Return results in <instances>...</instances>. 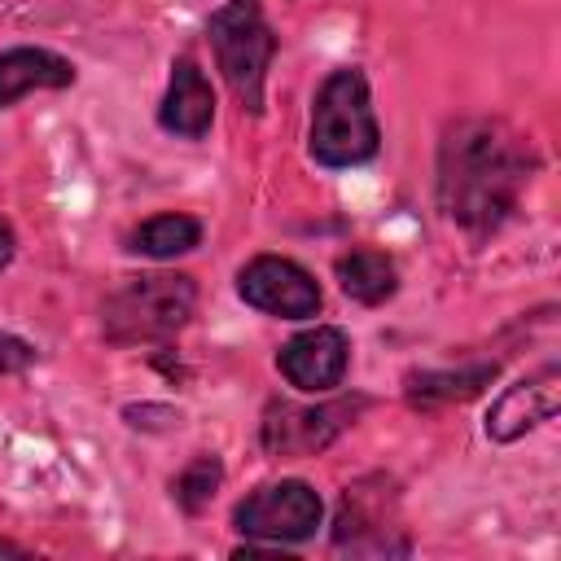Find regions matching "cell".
Here are the masks:
<instances>
[{
    "label": "cell",
    "mask_w": 561,
    "mask_h": 561,
    "mask_svg": "<svg viewBox=\"0 0 561 561\" xmlns=\"http://www.w3.org/2000/svg\"><path fill=\"white\" fill-rule=\"evenodd\" d=\"M197 245H202V224L193 215H153L127 237V250L145 259H175Z\"/></svg>",
    "instance_id": "9a60e30c"
},
{
    "label": "cell",
    "mask_w": 561,
    "mask_h": 561,
    "mask_svg": "<svg viewBox=\"0 0 561 561\" xmlns=\"http://www.w3.org/2000/svg\"><path fill=\"white\" fill-rule=\"evenodd\" d=\"M215 61L232 88V96L241 101V110L263 114V83H267V66L276 53V35L263 18L259 0H224L210 22H206Z\"/></svg>",
    "instance_id": "277c9868"
},
{
    "label": "cell",
    "mask_w": 561,
    "mask_h": 561,
    "mask_svg": "<svg viewBox=\"0 0 561 561\" xmlns=\"http://www.w3.org/2000/svg\"><path fill=\"white\" fill-rule=\"evenodd\" d=\"M13 250H18V241H13V228H9L4 219H0V267H9Z\"/></svg>",
    "instance_id": "ac0fdd59"
},
{
    "label": "cell",
    "mask_w": 561,
    "mask_h": 561,
    "mask_svg": "<svg viewBox=\"0 0 561 561\" xmlns=\"http://www.w3.org/2000/svg\"><path fill=\"white\" fill-rule=\"evenodd\" d=\"M75 66L53 48H9L0 53V110L39 88H70Z\"/></svg>",
    "instance_id": "4fadbf2b"
},
{
    "label": "cell",
    "mask_w": 561,
    "mask_h": 561,
    "mask_svg": "<svg viewBox=\"0 0 561 561\" xmlns=\"http://www.w3.org/2000/svg\"><path fill=\"white\" fill-rule=\"evenodd\" d=\"M337 285H342L346 298H355L364 307H377L399 289V272L381 250H364L359 245V250L337 259Z\"/></svg>",
    "instance_id": "5bb4252c"
},
{
    "label": "cell",
    "mask_w": 561,
    "mask_h": 561,
    "mask_svg": "<svg viewBox=\"0 0 561 561\" xmlns=\"http://www.w3.org/2000/svg\"><path fill=\"white\" fill-rule=\"evenodd\" d=\"M320 495L298 482V478H280L267 482L259 491H250L237 508H232V526L245 539H267V543H302L316 535L320 526Z\"/></svg>",
    "instance_id": "52a82bcc"
},
{
    "label": "cell",
    "mask_w": 561,
    "mask_h": 561,
    "mask_svg": "<svg viewBox=\"0 0 561 561\" xmlns=\"http://www.w3.org/2000/svg\"><path fill=\"white\" fill-rule=\"evenodd\" d=\"M311 158L320 167H359L373 162L381 149V127L373 114V96H368V79L355 66L333 70L311 105Z\"/></svg>",
    "instance_id": "3957f363"
},
{
    "label": "cell",
    "mask_w": 561,
    "mask_h": 561,
    "mask_svg": "<svg viewBox=\"0 0 561 561\" xmlns=\"http://www.w3.org/2000/svg\"><path fill=\"white\" fill-rule=\"evenodd\" d=\"M219 482H224V465H219V456L202 451V456H193V460L180 469V478L171 482V495H175V504H180L184 513H202V508L215 500Z\"/></svg>",
    "instance_id": "2e32d148"
},
{
    "label": "cell",
    "mask_w": 561,
    "mask_h": 561,
    "mask_svg": "<svg viewBox=\"0 0 561 561\" xmlns=\"http://www.w3.org/2000/svg\"><path fill=\"white\" fill-rule=\"evenodd\" d=\"M346 364H351V342L342 329L333 324H316V329H302L294 333L280 355H276V368L280 377L302 390V394H324V390H337L342 377H346Z\"/></svg>",
    "instance_id": "9c48e42d"
},
{
    "label": "cell",
    "mask_w": 561,
    "mask_h": 561,
    "mask_svg": "<svg viewBox=\"0 0 561 561\" xmlns=\"http://www.w3.org/2000/svg\"><path fill=\"white\" fill-rule=\"evenodd\" d=\"M237 294L267 311V316H280V320H307L320 311L324 294L316 285V276L307 267H298L294 259H280V254H259L250 259L241 272H237Z\"/></svg>",
    "instance_id": "ba28073f"
},
{
    "label": "cell",
    "mask_w": 561,
    "mask_h": 561,
    "mask_svg": "<svg viewBox=\"0 0 561 561\" xmlns=\"http://www.w3.org/2000/svg\"><path fill=\"white\" fill-rule=\"evenodd\" d=\"M530 180V149L504 118H460L438 145V206L469 232L508 219Z\"/></svg>",
    "instance_id": "6da1fadb"
},
{
    "label": "cell",
    "mask_w": 561,
    "mask_h": 561,
    "mask_svg": "<svg viewBox=\"0 0 561 561\" xmlns=\"http://www.w3.org/2000/svg\"><path fill=\"white\" fill-rule=\"evenodd\" d=\"M31 364H35V346L22 342V337L0 333V373H22V368H31Z\"/></svg>",
    "instance_id": "e0dca14e"
},
{
    "label": "cell",
    "mask_w": 561,
    "mask_h": 561,
    "mask_svg": "<svg viewBox=\"0 0 561 561\" xmlns=\"http://www.w3.org/2000/svg\"><path fill=\"white\" fill-rule=\"evenodd\" d=\"M333 548L351 552V557H408L412 552V543L399 526L394 491L381 478L355 482L342 491L337 522H333Z\"/></svg>",
    "instance_id": "5b68a950"
},
{
    "label": "cell",
    "mask_w": 561,
    "mask_h": 561,
    "mask_svg": "<svg viewBox=\"0 0 561 561\" xmlns=\"http://www.w3.org/2000/svg\"><path fill=\"white\" fill-rule=\"evenodd\" d=\"M158 123L184 140H202L215 123V92L188 53L171 61V83H167V96L158 105Z\"/></svg>",
    "instance_id": "8fae6325"
},
{
    "label": "cell",
    "mask_w": 561,
    "mask_h": 561,
    "mask_svg": "<svg viewBox=\"0 0 561 561\" xmlns=\"http://www.w3.org/2000/svg\"><path fill=\"white\" fill-rule=\"evenodd\" d=\"M364 408H368L364 394L329 399V403H285V399H272L263 408L259 438H263L267 456H316L337 434H346Z\"/></svg>",
    "instance_id": "8992f818"
},
{
    "label": "cell",
    "mask_w": 561,
    "mask_h": 561,
    "mask_svg": "<svg viewBox=\"0 0 561 561\" xmlns=\"http://www.w3.org/2000/svg\"><path fill=\"white\" fill-rule=\"evenodd\" d=\"M500 364L495 359H478V364H460V368H421L403 377V394L412 408H443V403H465L473 394H482L495 381Z\"/></svg>",
    "instance_id": "7c38bea8"
},
{
    "label": "cell",
    "mask_w": 561,
    "mask_h": 561,
    "mask_svg": "<svg viewBox=\"0 0 561 561\" xmlns=\"http://www.w3.org/2000/svg\"><path fill=\"white\" fill-rule=\"evenodd\" d=\"M197 307V285L184 272L127 276L105 294L101 329L114 346H149L175 337Z\"/></svg>",
    "instance_id": "7a4b0ae2"
},
{
    "label": "cell",
    "mask_w": 561,
    "mask_h": 561,
    "mask_svg": "<svg viewBox=\"0 0 561 561\" xmlns=\"http://www.w3.org/2000/svg\"><path fill=\"white\" fill-rule=\"evenodd\" d=\"M557 381H561V377H557V368L548 364V368H539L535 377H522L517 386H508V390L491 403V412H486V438L513 443V438H522L526 430L552 421L557 408H561V386H557Z\"/></svg>",
    "instance_id": "30bf717a"
}]
</instances>
